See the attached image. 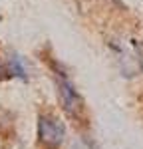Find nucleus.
Segmentation results:
<instances>
[{
	"mask_svg": "<svg viewBox=\"0 0 143 149\" xmlns=\"http://www.w3.org/2000/svg\"><path fill=\"white\" fill-rule=\"evenodd\" d=\"M10 74L14 78H20V80H28V72H26V66H24L22 58L20 56H12L10 58Z\"/></svg>",
	"mask_w": 143,
	"mask_h": 149,
	"instance_id": "7ed1b4c3",
	"label": "nucleus"
},
{
	"mask_svg": "<svg viewBox=\"0 0 143 149\" xmlns=\"http://www.w3.org/2000/svg\"><path fill=\"white\" fill-rule=\"evenodd\" d=\"M2 74H4V68H2V62H0V78H2Z\"/></svg>",
	"mask_w": 143,
	"mask_h": 149,
	"instance_id": "20e7f679",
	"label": "nucleus"
},
{
	"mask_svg": "<svg viewBox=\"0 0 143 149\" xmlns=\"http://www.w3.org/2000/svg\"><path fill=\"white\" fill-rule=\"evenodd\" d=\"M56 78H58V93H60V102H62L64 111L70 115V117H78L83 109L82 95L74 88V84L68 80V76L58 68H56Z\"/></svg>",
	"mask_w": 143,
	"mask_h": 149,
	"instance_id": "f03ea898",
	"label": "nucleus"
},
{
	"mask_svg": "<svg viewBox=\"0 0 143 149\" xmlns=\"http://www.w3.org/2000/svg\"><path fill=\"white\" fill-rule=\"evenodd\" d=\"M66 139V127L54 115L38 117V141L46 149H60Z\"/></svg>",
	"mask_w": 143,
	"mask_h": 149,
	"instance_id": "f257e3e1",
	"label": "nucleus"
}]
</instances>
